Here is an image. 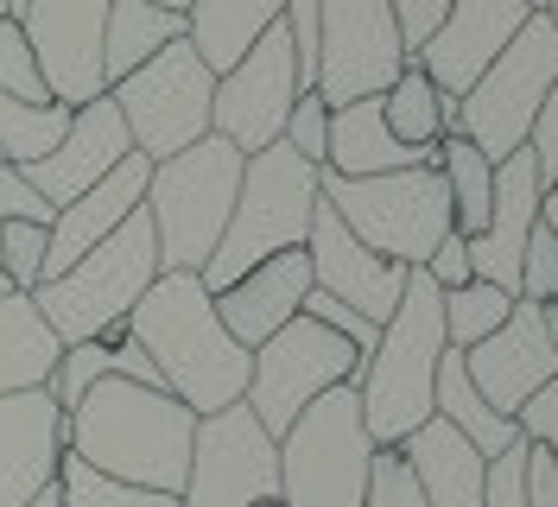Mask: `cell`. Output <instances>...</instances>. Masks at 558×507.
<instances>
[{
	"mask_svg": "<svg viewBox=\"0 0 558 507\" xmlns=\"http://www.w3.org/2000/svg\"><path fill=\"white\" fill-rule=\"evenodd\" d=\"M191 438H197V412L178 406L159 387L134 381H96L83 400L64 412V450L76 463H89L108 482H128L146 495H172L184 488L191 470Z\"/></svg>",
	"mask_w": 558,
	"mask_h": 507,
	"instance_id": "1",
	"label": "cell"
},
{
	"mask_svg": "<svg viewBox=\"0 0 558 507\" xmlns=\"http://www.w3.org/2000/svg\"><path fill=\"white\" fill-rule=\"evenodd\" d=\"M128 342L159 369V387L197 419L235 406L247 394V355L242 342L222 330L216 299L204 292L197 273H159L146 299L128 311Z\"/></svg>",
	"mask_w": 558,
	"mask_h": 507,
	"instance_id": "2",
	"label": "cell"
},
{
	"mask_svg": "<svg viewBox=\"0 0 558 507\" xmlns=\"http://www.w3.org/2000/svg\"><path fill=\"white\" fill-rule=\"evenodd\" d=\"M438 355H445V292L432 286V273L413 267L407 292L381 324L375 355L362 362L355 400H362V425L375 450H400L418 425L432 419V381H438Z\"/></svg>",
	"mask_w": 558,
	"mask_h": 507,
	"instance_id": "3",
	"label": "cell"
},
{
	"mask_svg": "<svg viewBox=\"0 0 558 507\" xmlns=\"http://www.w3.org/2000/svg\"><path fill=\"white\" fill-rule=\"evenodd\" d=\"M317 178H324V171L305 166L286 140L247 159L242 166V191H235V209H229V229H222V241H216L209 267L197 273L204 292H222V286H235L242 273H254L260 261L305 248L312 216H317V203H324Z\"/></svg>",
	"mask_w": 558,
	"mask_h": 507,
	"instance_id": "4",
	"label": "cell"
},
{
	"mask_svg": "<svg viewBox=\"0 0 558 507\" xmlns=\"http://www.w3.org/2000/svg\"><path fill=\"white\" fill-rule=\"evenodd\" d=\"M242 153L229 140L204 134L172 159H159L146 178V222L159 236V267L166 273H204L216 241L229 229V209L242 191Z\"/></svg>",
	"mask_w": 558,
	"mask_h": 507,
	"instance_id": "5",
	"label": "cell"
},
{
	"mask_svg": "<svg viewBox=\"0 0 558 507\" xmlns=\"http://www.w3.org/2000/svg\"><path fill=\"white\" fill-rule=\"evenodd\" d=\"M159 273H166L159 267V236H153L146 203H140L134 216L108 241H96L76 267H64L58 279H45L33 292V304H38V317L51 324V337L70 349V342H96L102 330L128 324V311L146 299V286Z\"/></svg>",
	"mask_w": 558,
	"mask_h": 507,
	"instance_id": "6",
	"label": "cell"
},
{
	"mask_svg": "<svg viewBox=\"0 0 558 507\" xmlns=\"http://www.w3.org/2000/svg\"><path fill=\"white\" fill-rule=\"evenodd\" d=\"M375 438L362 425L355 381L312 400L279 432V502L286 507H362Z\"/></svg>",
	"mask_w": 558,
	"mask_h": 507,
	"instance_id": "7",
	"label": "cell"
},
{
	"mask_svg": "<svg viewBox=\"0 0 558 507\" xmlns=\"http://www.w3.org/2000/svg\"><path fill=\"white\" fill-rule=\"evenodd\" d=\"M317 191L349 236L400 267H425L438 254V241L451 236V191H445L438 166L387 171V178H330L324 171Z\"/></svg>",
	"mask_w": 558,
	"mask_h": 507,
	"instance_id": "8",
	"label": "cell"
},
{
	"mask_svg": "<svg viewBox=\"0 0 558 507\" xmlns=\"http://www.w3.org/2000/svg\"><path fill=\"white\" fill-rule=\"evenodd\" d=\"M553 83H558V33H553V20L533 7V20L514 33V45L470 83V96L457 101L451 134L470 140L488 166H501L508 153L526 146L533 121H539V101L553 96Z\"/></svg>",
	"mask_w": 558,
	"mask_h": 507,
	"instance_id": "9",
	"label": "cell"
},
{
	"mask_svg": "<svg viewBox=\"0 0 558 507\" xmlns=\"http://www.w3.org/2000/svg\"><path fill=\"white\" fill-rule=\"evenodd\" d=\"M108 101H114L128 140H134V153L146 166H159V159H172V153H184L209 134L216 70L191 51V38H172L159 58H146L121 83H108Z\"/></svg>",
	"mask_w": 558,
	"mask_h": 507,
	"instance_id": "10",
	"label": "cell"
},
{
	"mask_svg": "<svg viewBox=\"0 0 558 507\" xmlns=\"http://www.w3.org/2000/svg\"><path fill=\"white\" fill-rule=\"evenodd\" d=\"M343 381H362V355H355L343 337H330L324 324H312V317L299 311L286 330H274V337L254 349L242 406L279 438L305 406L324 400V394L343 387Z\"/></svg>",
	"mask_w": 558,
	"mask_h": 507,
	"instance_id": "11",
	"label": "cell"
},
{
	"mask_svg": "<svg viewBox=\"0 0 558 507\" xmlns=\"http://www.w3.org/2000/svg\"><path fill=\"white\" fill-rule=\"evenodd\" d=\"M413 64L387 0H317V96L330 108L387 96Z\"/></svg>",
	"mask_w": 558,
	"mask_h": 507,
	"instance_id": "12",
	"label": "cell"
},
{
	"mask_svg": "<svg viewBox=\"0 0 558 507\" xmlns=\"http://www.w3.org/2000/svg\"><path fill=\"white\" fill-rule=\"evenodd\" d=\"M279 495V438L242 400L197 419L178 507H254Z\"/></svg>",
	"mask_w": 558,
	"mask_h": 507,
	"instance_id": "13",
	"label": "cell"
},
{
	"mask_svg": "<svg viewBox=\"0 0 558 507\" xmlns=\"http://www.w3.org/2000/svg\"><path fill=\"white\" fill-rule=\"evenodd\" d=\"M305 96L299 89V58H292V38L286 26L274 33H260L247 45L242 64H229L216 76V101H209V134L229 140L242 159L254 153H267L279 146L286 134V114H292V101Z\"/></svg>",
	"mask_w": 558,
	"mask_h": 507,
	"instance_id": "14",
	"label": "cell"
},
{
	"mask_svg": "<svg viewBox=\"0 0 558 507\" xmlns=\"http://www.w3.org/2000/svg\"><path fill=\"white\" fill-rule=\"evenodd\" d=\"M108 7L114 0H33L20 33L33 45L38 76L51 101L83 108V101L108 96L102 83V33H108Z\"/></svg>",
	"mask_w": 558,
	"mask_h": 507,
	"instance_id": "15",
	"label": "cell"
},
{
	"mask_svg": "<svg viewBox=\"0 0 558 507\" xmlns=\"http://www.w3.org/2000/svg\"><path fill=\"white\" fill-rule=\"evenodd\" d=\"M526 20H533V0H451L438 33L413 51V64L445 101H463L470 83L514 45Z\"/></svg>",
	"mask_w": 558,
	"mask_h": 507,
	"instance_id": "16",
	"label": "cell"
},
{
	"mask_svg": "<svg viewBox=\"0 0 558 507\" xmlns=\"http://www.w3.org/2000/svg\"><path fill=\"white\" fill-rule=\"evenodd\" d=\"M305 261H312V292L349 304V311H362L368 324H387V317H393V304L407 292V273H413V267H400V261H381L375 248H362V241L337 222L330 203H317L312 236H305Z\"/></svg>",
	"mask_w": 558,
	"mask_h": 507,
	"instance_id": "17",
	"label": "cell"
},
{
	"mask_svg": "<svg viewBox=\"0 0 558 507\" xmlns=\"http://www.w3.org/2000/svg\"><path fill=\"white\" fill-rule=\"evenodd\" d=\"M463 374H470V387H476L501 419H514V412L558 374V349H553V337H546L539 304L514 299L508 324L463 355Z\"/></svg>",
	"mask_w": 558,
	"mask_h": 507,
	"instance_id": "18",
	"label": "cell"
},
{
	"mask_svg": "<svg viewBox=\"0 0 558 507\" xmlns=\"http://www.w3.org/2000/svg\"><path fill=\"white\" fill-rule=\"evenodd\" d=\"M128 153H134V140H128V128H121L114 101L96 96V101H83V108L70 114L64 140H58L38 166H26V184H33L51 209H64V203H76L83 191H96Z\"/></svg>",
	"mask_w": 558,
	"mask_h": 507,
	"instance_id": "19",
	"label": "cell"
},
{
	"mask_svg": "<svg viewBox=\"0 0 558 507\" xmlns=\"http://www.w3.org/2000/svg\"><path fill=\"white\" fill-rule=\"evenodd\" d=\"M64 463V406L45 387L0 394V507H26L58 482Z\"/></svg>",
	"mask_w": 558,
	"mask_h": 507,
	"instance_id": "20",
	"label": "cell"
},
{
	"mask_svg": "<svg viewBox=\"0 0 558 507\" xmlns=\"http://www.w3.org/2000/svg\"><path fill=\"white\" fill-rule=\"evenodd\" d=\"M539 197H546V184H539L533 153H526V146L508 153V159L495 166V203H488L483 236L463 241V248H470V279L501 286V292H521V254H526L533 222H539Z\"/></svg>",
	"mask_w": 558,
	"mask_h": 507,
	"instance_id": "21",
	"label": "cell"
},
{
	"mask_svg": "<svg viewBox=\"0 0 558 507\" xmlns=\"http://www.w3.org/2000/svg\"><path fill=\"white\" fill-rule=\"evenodd\" d=\"M209 299H216L222 330L254 355L274 330H286V324L305 311V299H312V261H305V248L274 254V261H260L254 273H242L235 286H222V292H209Z\"/></svg>",
	"mask_w": 558,
	"mask_h": 507,
	"instance_id": "22",
	"label": "cell"
},
{
	"mask_svg": "<svg viewBox=\"0 0 558 507\" xmlns=\"http://www.w3.org/2000/svg\"><path fill=\"white\" fill-rule=\"evenodd\" d=\"M146 178H153V166H146L140 153H128L96 191H83L76 203H64V209L51 216V241H45V279H58V273L76 267L96 241L114 236L140 203H146ZM45 279H38V286H45Z\"/></svg>",
	"mask_w": 558,
	"mask_h": 507,
	"instance_id": "23",
	"label": "cell"
},
{
	"mask_svg": "<svg viewBox=\"0 0 558 507\" xmlns=\"http://www.w3.org/2000/svg\"><path fill=\"white\" fill-rule=\"evenodd\" d=\"M438 166V146H400L381 114V96L330 108V146H324V171L330 178H387V171Z\"/></svg>",
	"mask_w": 558,
	"mask_h": 507,
	"instance_id": "24",
	"label": "cell"
},
{
	"mask_svg": "<svg viewBox=\"0 0 558 507\" xmlns=\"http://www.w3.org/2000/svg\"><path fill=\"white\" fill-rule=\"evenodd\" d=\"M400 463L413 470L425 507H483L488 463L476 457V444L457 438L445 419H425L413 438L400 444Z\"/></svg>",
	"mask_w": 558,
	"mask_h": 507,
	"instance_id": "25",
	"label": "cell"
},
{
	"mask_svg": "<svg viewBox=\"0 0 558 507\" xmlns=\"http://www.w3.org/2000/svg\"><path fill=\"white\" fill-rule=\"evenodd\" d=\"M432 419H445L457 438L476 444V457H483V463H495L501 450H514V444H521V425H514V419H501V412H495V406L470 387V374H463V355H457V349H445V355H438Z\"/></svg>",
	"mask_w": 558,
	"mask_h": 507,
	"instance_id": "26",
	"label": "cell"
},
{
	"mask_svg": "<svg viewBox=\"0 0 558 507\" xmlns=\"http://www.w3.org/2000/svg\"><path fill=\"white\" fill-rule=\"evenodd\" d=\"M279 7H286V0H197V7L184 13V38H191V51L222 76L229 64L247 58L254 38L279 26Z\"/></svg>",
	"mask_w": 558,
	"mask_h": 507,
	"instance_id": "27",
	"label": "cell"
},
{
	"mask_svg": "<svg viewBox=\"0 0 558 507\" xmlns=\"http://www.w3.org/2000/svg\"><path fill=\"white\" fill-rule=\"evenodd\" d=\"M58 355H64V342L51 337V324L38 317L33 292H0V394L45 387Z\"/></svg>",
	"mask_w": 558,
	"mask_h": 507,
	"instance_id": "28",
	"label": "cell"
},
{
	"mask_svg": "<svg viewBox=\"0 0 558 507\" xmlns=\"http://www.w3.org/2000/svg\"><path fill=\"white\" fill-rule=\"evenodd\" d=\"M172 38H184V13L153 7V0H114L108 7V33H102V83H121L128 70L159 58Z\"/></svg>",
	"mask_w": 558,
	"mask_h": 507,
	"instance_id": "29",
	"label": "cell"
},
{
	"mask_svg": "<svg viewBox=\"0 0 558 507\" xmlns=\"http://www.w3.org/2000/svg\"><path fill=\"white\" fill-rule=\"evenodd\" d=\"M438 178L451 191V229L463 241H476L488 222V203H495V166L463 134H445L438 140Z\"/></svg>",
	"mask_w": 558,
	"mask_h": 507,
	"instance_id": "30",
	"label": "cell"
},
{
	"mask_svg": "<svg viewBox=\"0 0 558 507\" xmlns=\"http://www.w3.org/2000/svg\"><path fill=\"white\" fill-rule=\"evenodd\" d=\"M381 114H387V128H393L400 146H438V140L457 128V101L438 96L418 64L400 70V83L381 96Z\"/></svg>",
	"mask_w": 558,
	"mask_h": 507,
	"instance_id": "31",
	"label": "cell"
},
{
	"mask_svg": "<svg viewBox=\"0 0 558 507\" xmlns=\"http://www.w3.org/2000/svg\"><path fill=\"white\" fill-rule=\"evenodd\" d=\"M70 114L76 108H64V101H13L0 96V166H38L58 140H64Z\"/></svg>",
	"mask_w": 558,
	"mask_h": 507,
	"instance_id": "32",
	"label": "cell"
},
{
	"mask_svg": "<svg viewBox=\"0 0 558 507\" xmlns=\"http://www.w3.org/2000/svg\"><path fill=\"white\" fill-rule=\"evenodd\" d=\"M508 311H514V292L483 286V279H470V286L445 292V349L470 355L483 337H495V330L508 324Z\"/></svg>",
	"mask_w": 558,
	"mask_h": 507,
	"instance_id": "33",
	"label": "cell"
},
{
	"mask_svg": "<svg viewBox=\"0 0 558 507\" xmlns=\"http://www.w3.org/2000/svg\"><path fill=\"white\" fill-rule=\"evenodd\" d=\"M121 342H128V337H121ZM121 342H70L64 355H58V369H51V381H45V394L70 412V406L83 400L96 381H108V374L121 381Z\"/></svg>",
	"mask_w": 558,
	"mask_h": 507,
	"instance_id": "34",
	"label": "cell"
},
{
	"mask_svg": "<svg viewBox=\"0 0 558 507\" xmlns=\"http://www.w3.org/2000/svg\"><path fill=\"white\" fill-rule=\"evenodd\" d=\"M58 507H178L172 495H146V488H128V482H108L89 463H76L64 450L58 463Z\"/></svg>",
	"mask_w": 558,
	"mask_h": 507,
	"instance_id": "35",
	"label": "cell"
},
{
	"mask_svg": "<svg viewBox=\"0 0 558 507\" xmlns=\"http://www.w3.org/2000/svg\"><path fill=\"white\" fill-rule=\"evenodd\" d=\"M45 241H51L45 222H0V267H7L13 292H38V279H45Z\"/></svg>",
	"mask_w": 558,
	"mask_h": 507,
	"instance_id": "36",
	"label": "cell"
},
{
	"mask_svg": "<svg viewBox=\"0 0 558 507\" xmlns=\"http://www.w3.org/2000/svg\"><path fill=\"white\" fill-rule=\"evenodd\" d=\"M0 96H13V101H51L45 76H38L33 45H26V33H20L13 20H0Z\"/></svg>",
	"mask_w": 558,
	"mask_h": 507,
	"instance_id": "37",
	"label": "cell"
},
{
	"mask_svg": "<svg viewBox=\"0 0 558 507\" xmlns=\"http://www.w3.org/2000/svg\"><path fill=\"white\" fill-rule=\"evenodd\" d=\"M286 146L305 159V166L324 171V146H330V101L317 96V89H305V96L292 101V114H286Z\"/></svg>",
	"mask_w": 558,
	"mask_h": 507,
	"instance_id": "38",
	"label": "cell"
},
{
	"mask_svg": "<svg viewBox=\"0 0 558 507\" xmlns=\"http://www.w3.org/2000/svg\"><path fill=\"white\" fill-rule=\"evenodd\" d=\"M514 299L526 304H546L558 299V236L546 222H533V236H526V254H521V292Z\"/></svg>",
	"mask_w": 558,
	"mask_h": 507,
	"instance_id": "39",
	"label": "cell"
},
{
	"mask_svg": "<svg viewBox=\"0 0 558 507\" xmlns=\"http://www.w3.org/2000/svg\"><path fill=\"white\" fill-rule=\"evenodd\" d=\"M362 507H425L413 470L400 463V450H375V470H368V495H362Z\"/></svg>",
	"mask_w": 558,
	"mask_h": 507,
	"instance_id": "40",
	"label": "cell"
},
{
	"mask_svg": "<svg viewBox=\"0 0 558 507\" xmlns=\"http://www.w3.org/2000/svg\"><path fill=\"white\" fill-rule=\"evenodd\" d=\"M483 507H526V438L488 463V475H483Z\"/></svg>",
	"mask_w": 558,
	"mask_h": 507,
	"instance_id": "41",
	"label": "cell"
},
{
	"mask_svg": "<svg viewBox=\"0 0 558 507\" xmlns=\"http://www.w3.org/2000/svg\"><path fill=\"white\" fill-rule=\"evenodd\" d=\"M514 425H521V438H526V444H539V450H546V457L558 463V374L521 406V412H514Z\"/></svg>",
	"mask_w": 558,
	"mask_h": 507,
	"instance_id": "42",
	"label": "cell"
},
{
	"mask_svg": "<svg viewBox=\"0 0 558 507\" xmlns=\"http://www.w3.org/2000/svg\"><path fill=\"white\" fill-rule=\"evenodd\" d=\"M51 216H58V209L26 184V171L0 166V222H45V229H51Z\"/></svg>",
	"mask_w": 558,
	"mask_h": 507,
	"instance_id": "43",
	"label": "cell"
},
{
	"mask_svg": "<svg viewBox=\"0 0 558 507\" xmlns=\"http://www.w3.org/2000/svg\"><path fill=\"white\" fill-rule=\"evenodd\" d=\"M445 7H451V0H387V13H393V26H400V45H407V58L438 33Z\"/></svg>",
	"mask_w": 558,
	"mask_h": 507,
	"instance_id": "44",
	"label": "cell"
},
{
	"mask_svg": "<svg viewBox=\"0 0 558 507\" xmlns=\"http://www.w3.org/2000/svg\"><path fill=\"white\" fill-rule=\"evenodd\" d=\"M526 153H533V166H539V184H553L558 178V83H553V96L539 101V121H533V134H526Z\"/></svg>",
	"mask_w": 558,
	"mask_h": 507,
	"instance_id": "45",
	"label": "cell"
},
{
	"mask_svg": "<svg viewBox=\"0 0 558 507\" xmlns=\"http://www.w3.org/2000/svg\"><path fill=\"white\" fill-rule=\"evenodd\" d=\"M425 273H432V286H438V292H457V286H470V248H463V236H457V229L438 241V254L425 261Z\"/></svg>",
	"mask_w": 558,
	"mask_h": 507,
	"instance_id": "46",
	"label": "cell"
},
{
	"mask_svg": "<svg viewBox=\"0 0 558 507\" xmlns=\"http://www.w3.org/2000/svg\"><path fill=\"white\" fill-rule=\"evenodd\" d=\"M526 507H558V463L539 444H526Z\"/></svg>",
	"mask_w": 558,
	"mask_h": 507,
	"instance_id": "47",
	"label": "cell"
},
{
	"mask_svg": "<svg viewBox=\"0 0 558 507\" xmlns=\"http://www.w3.org/2000/svg\"><path fill=\"white\" fill-rule=\"evenodd\" d=\"M539 222H546V229L558 236V178L546 184V197H539Z\"/></svg>",
	"mask_w": 558,
	"mask_h": 507,
	"instance_id": "48",
	"label": "cell"
},
{
	"mask_svg": "<svg viewBox=\"0 0 558 507\" xmlns=\"http://www.w3.org/2000/svg\"><path fill=\"white\" fill-rule=\"evenodd\" d=\"M539 317H546V337H553V349H558V299L539 304Z\"/></svg>",
	"mask_w": 558,
	"mask_h": 507,
	"instance_id": "49",
	"label": "cell"
},
{
	"mask_svg": "<svg viewBox=\"0 0 558 507\" xmlns=\"http://www.w3.org/2000/svg\"><path fill=\"white\" fill-rule=\"evenodd\" d=\"M26 7H33V0H7V20L20 26V20H26Z\"/></svg>",
	"mask_w": 558,
	"mask_h": 507,
	"instance_id": "50",
	"label": "cell"
},
{
	"mask_svg": "<svg viewBox=\"0 0 558 507\" xmlns=\"http://www.w3.org/2000/svg\"><path fill=\"white\" fill-rule=\"evenodd\" d=\"M26 507H58V482H51L45 495H33V502H26Z\"/></svg>",
	"mask_w": 558,
	"mask_h": 507,
	"instance_id": "51",
	"label": "cell"
},
{
	"mask_svg": "<svg viewBox=\"0 0 558 507\" xmlns=\"http://www.w3.org/2000/svg\"><path fill=\"white\" fill-rule=\"evenodd\" d=\"M153 7H172V13H191V7H197V0H153Z\"/></svg>",
	"mask_w": 558,
	"mask_h": 507,
	"instance_id": "52",
	"label": "cell"
},
{
	"mask_svg": "<svg viewBox=\"0 0 558 507\" xmlns=\"http://www.w3.org/2000/svg\"><path fill=\"white\" fill-rule=\"evenodd\" d=\"M539 13H546V20H553V33H558V0H539Z\"/></svg>",
	"mask_w": 558,
	"mask_h": 507,
	"instance_id": "53",
	"label": "cell"
},
{
	"mask_svg": "<svg viewBox=\"0 0 558 507\" xmlns=\"http://www.w3.org/2000/svg\"><path fill=\"white\" fill-rule=\"evenodd\" d=\"M254 507H286V502H279V495H274V502H254Z\"/></svg>",
	"mask_w": 558,
	"mask_h": 507,
	"instance_id": "54",
	"label": "cell"
},
{
	"mask_svg": "<svg viewBox=\"0 0 558 507\" xmlns=\"http://www.w3.org/2000/svg\"><path fill=\"white\" fill-rule=\"evenodd\" d=\"M0 292H13V286H7V267H0Z\"/></svg>",
	"mask_w": 558,
	"mask_h": 507,
	"instance_id": "55",
	"label": "cell"
},
{
	"mask_svg": "<svg viewBox=\"0 0 558 507\" xmlns=\"http://www.w3.org/2000/svg\"><path fill=\"white\" fill-rule=\"evenodd\" d=\"M0 20H7V0H0Z\"/></svg>",
	"mask_w": 558,
	"mask_h": 507,
	"instance_id": "56",
	"label": "cell"
},
{
	"mask_svg": "<svg viewBox=\"0 0 558 507\" xmlns=\"http://www.w3.org/2000/svg\"><path fill=\"white\" fill-rule=\"evenodd\" d=\"M533 7H539V0H533Z\"/></svg>",
	"mask_w": 558,
	"mask_h": 507,
	"instance_id": "57",
	"label": "cell"
}]
</instances>
